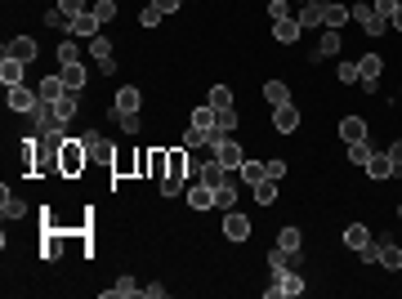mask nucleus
Listing matches in <instances>:
<instances>
[{"mask_svg": "<svg viewBox=\"0 0 402 299\" xmlns=\"http://www.w3.org/2000/svg\"><path fill=\"white\" fill-rule=\"evenodd\" d=\"M380 263H384V268H389V272H398V268H402V246L384 242V246H380Z\"/></svg>", "mask_w": 402, "mask_h": 299, "instance_id": "473e14b6", "label": "nucleus"}, {"mask_svg": "<svg viewBox=\"0 0 402 299\" xmlns=\"http://www.w3.org/2000/svg\"><path fill=\"white\" fill-rule=\"evenodd\" d=\"M188 206H192V210H210V206H215V187L188 183Z\"/></svg>", "mask_w": 402, "mask_h": 299, "instance_id": "dca6fc26", "label": "nucleus"}, {"mask_svg": "<svg viewBox=\"0 0 402 299\" xmlns=\"http://www.w3.org/2000/svg\"><path fill=\"white\" fill-rule=\"evenodd\" d=\"M228 179H233V170H228V166H219V161L210 157L206 166H201V179H197V183H206V187H224Z\"/></svg>", "mask_w": 402, "mask_h": 299, "instance_id": "1a4fd4ad", "label": "nucleus"}, {"mask_svg": "<svg viewBox=\"0 0 402 299\" xmlns=\"http://www.w3.org/2000/svg\"><path fill=\"white\" fill-rule=\"evenodd\" d=\"M366 174H371L375 183H384V179L398 174V170H393V161H389V152H371V161H366Z\"/></svg>", "mask_w": 402, "mask_h": 299, "instance_id": "4468645a", "label": "nucleus"}, {"mask_svg": "<svg viewBox=\"0 0 402 299\" xmlns=\"http://www.w3.org/2000/svg\"><path fill=\"white\" fill-rule=\"evenodd\" d=\"M371 5H375V14H380L384 23H389V18H393V10H398V0H371Z\"/></svg>", "mask_w": 402, "mask_h": 299, "instance_id": "3c124183", "label": "nucleus"}, {"mask_svg": "<svg viewBox=\"0 0 402 299\" xmlns=\"http://www.w3.org/2000/svg\"><path fill=\"white\" fill-rule=\"evenodd\" d=\"M139 174V157H112V174Z\"/></svg>", "mask_w": 402, "mask_h": 299, "instance_id": "c03bdc74", "label": "nucleus"}, {"mask_svg": "<svg viewBox=\"0 0 402 299\" xmlns=\"http://www.w3.org/2000/svg\"><path fill=\"white\" fill-rule=\"evenodd\" d=\"M336 76H340L344 85H353V81H357V63H340V67H336Z\"/></svg>", "mask_w": 402, "mask_h": 299, "instance_id": "603ef678", "label": "nucleus"}, {"mask_svg": "<svg viewBox=\"0 0 402 299\" xmlns=\"http://www.w3.org/2000/svg\"><path fill=\"white\" fill-rule=\"evenodd\" d=\"M166 170H170V152L166 148H152L148 152V179H166Z\"/></svg>", "mask_w": 402, "mask_h": 299, "instance_id": "a878e982", "label": "nucleus"}, {"mask_svg": "<svg viewBox=\"0 0 402 299\" xmlns=\"http://www.w3.org/2000/svg\"><path fill=\"white\" fill-rule=\"evenodd\" d=\"M255 201H260V206H273V201H277V179H260V183H255Z\"/></svg>", "mask_w": 402, "mask_h": 299, "instance_id": "2f4dec72", "label": "nucleus"}, {"mask_svg": "<svg viewBox=\"0 0 402 299\" xmlns=\"http://www.w3.org/2000/svg\"><path fill=\"white\" fill-rule=\"evenodd\" d=\"M32 125H36L40 139H45V134H54V130H63V121H58V107H54V103H40L36 112H32Z\"/></svg>", "mask_w": 402, "mask_h": 299, "instance_id": "39448f33", "label": "nucleus"}, {"mask_svg": "<svg viewBox=\"0 0 402 299\" xmlns=\"http://www.w3.org/2000/svg\"><path fill=\"white\" fill-rule=\"evenodd\" d=\"M264 103H268V107H286L290 103L286 81H268V85H264Z\"/></svg>", "mask_w": 402, "mask_h": 299, "instance_id": "b1692460", "label": "nucleus"}, {"mask_svg": "<svg viewBox=\"0 0 402 299\" xmlns=\"http://www.w3.org/2000/svg\"><path fill=\"white\" fill-rule=\"evenodd\" d=\"M299 255H304V250H281V246H277V250L268 255V268L273 272H286V268H295V263H299Z\"/></svg>", "mask_w": 402, "mask_h": 299, "instance_id": "393cba45", "label": "nucleus"}, {"mask_svg": "<svg viewBox=\"0 0 402 299\" xmlns=\"http://www.w3.org/2000/svg\"><path fill=\"white\" fill-rule=\"evenodd\" d=\"M237 174H242V179H246V183H251V187H255V183H260V179H268V170H264V166H260V161H242V170H237Z\"/></svg>", "mask_w": 402, "mask_h": 299, "instance_id": "72a5a7b5", "label": "nucleus"}, {"mask_svg": "<svg viewBox=\"0 0 402 299\" xmlns=\"http://www.w3.org/2000/svg\"><path fill=\"white\" fill-rule=\"evenodd\" d=\"M340 139L344 143H362L366 139V121L362 116H344V121H340Z\"/></svg>", "mask_w": 402, "mask_h": 299, "instance_id": "4be33fe9", "label": "nucleus"}, {"mask_svg": "<svg viewBox=\"0 0 402 299\" xmlns=\"http://www.w3.org/2000/svg\"><path fill=\"white\" fill-rule=\"evenodd\" d=\"M349 161H353V166H366V161H371V143H349Z\"/></svg>", "mask_w": 402, "mask_h": 299, "instance_id": "a19ab883", "label": "nucleus"}, {"mask_svg": "<svg viewBox=\"0 0 402 299\" xmlns=\"http://www.w3.org/2000/svg\"><path fill=\"white\" fill-rule=\"evenodd\" d=\"M210 107H215V112L233 107V90H228V85H215V90H210Z\"/></svg>", "mask_w": 402, "mask_h": 299, "instance_id": "c9c22d12", "label": "nucleus"}, {"mask_svg": "<svg viewBox=\"0 0 402 299\" xmlns=\"http://www.w3.org/2000/svg\"><path fill=\"white\" fill-rule=\"evenodd\" d=\"M264 170H268V179H286V161H281V157L264 161Z\"/></svg>", "mask_w": 402, "mask_h": 299, "instance_id": "8fccbe9b", "label": "nucleus"}, {"mask_svg": "<svg viewBox=\"0 0 402 299\" xmlns=\"http://www.w3.org/2000/svg\"><path fill=\"white\" fill-rule=\"evenodd\" d=\"M237 206V183L228 179L224 187H215V210H233Z\"/></svg>", "mask_w": 402, "mask_h": 299, "instance_id": "7c9ffc66", "label": "nucleus"}, {"mask_svg": "<svg viewBox=\"0 0 402 299\" xmlns=\"http://www.w3.org/2000/svg\"><path fill=\"white\" fill-rule=\"evenodd\" d=\"M327 54H340V31H327V36H322V45H318V54H313V63H318V58H327Z\"/></svg>", "mask_w": 402, "mask_h": 299, "instance_id": "58836bf2", "label": "nucleus"}, {"mask_svg": "<svg viewBox=\"0 0 402 299\" xmlns=\"http://www.w3.org/2000/svg\"><path fill=\"white\" fill-rule=\"evenodd\" d=\"M184 183H188V179H179V174H166V179H161V196H179V192H184Z\"/></svg>", "mask_w": 402, "mask_h": 299, "instance_id": "37998d69", "label": "nucleus"}, {"mask_svg": "<svg viewBox=\"0 0 402 299\" xmlns=\"http://www.w3.org/2000/svg\"><path fill=\"white\" fill-rule=\"evenodd\" d=\"M0 215H5V219H23V215H27V201L5 187V192H0Z\"/></svg>", "mask_w": 402, "mask_h": 299, "instance_id": "412c9836", "label": "nucleus"}, {"mask_svg": "<svg viewBox=\"0 0 402 299\" xmlns=\"http://www.w3.org/2000/svg\"><path fill=\"white\" fill-rule=\"evenodd\" d=\"M277 246H281V250H299V246H304V237H299V228H281Z\"/></svg>", "mask_w": 402, "mask_h": 299, "instance_id": "79ce46f5", "label": "nucleus"}, {"mask_svg": "<svg viewBox=\"0 0 402 299\" xmlns=\"http://www.w3.org/2000/svg\"><path fill=\"white\" fill-rule=\"evenodd\" d=\"M273 125H277V134H295V130H299V107H295V103L273 107Z\"/></svg>", "mask_w": 402, "mask_h": 299, "instance_id": "9b49d317", "label": "nucleus"}, {"mask_svg": "<svg viewBox=\"0 0 402 299\" xmlns=\"http://www.w3.org/2000/svg\"><path fill=\"white\" fill-rule=\"evenodd\" d=\"M81 143H85V152H90V161H103V166H112V148H108V139H103L99 130H85Z\"/></svg>", "mask_w": 402, "mask_h": 299, "instance_id": "423d86ee", "label": "nucleus"}, {"mask_svg": "<svg viewBox=\"0 0 402 299\" xmlns=\"http://www.w3.org/2000/svg\"><path fill=\"white\" fill-rule=\"evenodd\" d=\"M215 116H219V130H224V134H233V130H237V121H242L233 107H224V112H215Z\"/></svg>", "mask_w": 402, "mask_h": 299, "instance_id": "49530a36", "label": "nucleus"}, {"mask_svg": "<svg viewBox=\"0 0 402 299\" xmlns=\"http://www.w3.org/2000/svg\"><path fill=\"white\" fill-rule=\"evenodd\" d=\"M224 237L228 242H246L251 237V219L237 215V210H224Z\"/></svg>", "mask_w": 402, "mask_h": 299, "instance_id": "6e6552de", "label": "nucleus"}, {"mask_svg": "<svg viewBox=\"0 0 402 299\" xmlns=\"http://www.w3.org/2000/svg\"><path fill=\"white\" fill-rule=\"evenodd\" d=\"M389 161H393V170L402 174V143H393V148H389Z\"/></svg>", "mask_w": 402, "mask_h": 299, "instance_id": "13d9d810", "label": "nucleus"}, {"mask_svg": "<svg viewBox=\"0 0 402 299\" xmlns=\"http://www.w3.org/2000/svg\"><path fill=\"white\" fill-rule=\"evenodd\" d=\"M201 143H206V134H201V130H188V134H184V148H188V152L201 148Z\"/></svg>", "mask_w": 402, "mask_h": 299, "instance_id": "5fc2aeb1", "label": "nucleus"}, {"mask_svg": "<svg viewBox=\"0 0 402 299\" xmlns=\"http://www.w3.org/2000/svg\"><path fill=\"white\" fill-rule=\"evenodd\" d=\"M389 27H393V31H398V36H402V5H398V10H393V18H389Z\"/></svg>", "mask_w": 402, "mask_h": 299, "instance_id": "bf43d9fd", "label": "nucleus"}, {"mask_svg": "<svg viewBox=\"0 0 402 299\" xmlns=\"http://www.w3.org/2000/svg\"><path fill=\"white\" fill-rule=\"evenodd\" d=\"M161 18H166V14H161V10H157V5H143V14H139V23H143V27H148V31H152V27H157V23H161Z\"/></svg>", "mask_w": 402, "mask_h": 299, "instance_id": "a18cd8bd", "label": "nucleus"}, {"mask_svg": "<svg viewBox=\"0 0 402 299\" xmlns=\"http://www.w3.org/2000/svg\"><path fill=\"white\" fill-rule=\"evenodd\" d=\"M99 27H103V23H99V18H94V10H85V14H76V18H72V36H99Z\"/></svg>", "mask_w": 402, "mask_h": 299, "instance_id": "aec40b11", "label": "nucleus"}, {"mask_svg": "<svg viewBox=\"0 0 402 299\" xmlns=\"http://www.w3.org/2000/svg\"><path fill=\"white\" fill-rule=\"evenodd\" d=\"M90 54H94V63H108V58H112V40H108V36H94L90 40Z\"/></svg>", "mask_w": 402, "mask_h": 299, "instance_id": "f704fd0d", "label": "nucleus"}, {"mask_svg": "<svg viewBox=\"0 0 402 299\" xmlns=\"http://www.w3.org/2000/svg\"><path fill=\"white\" fill-rule=\"evenodd\" d=\"M357 255H362V263H375V259H380V246L371 242V246H362V250H357Z\"/></svg>", "mask_w": 402, "mask_h": 299, "instance_id": "6e6d98bb", "label": "nucleus"}, {"mask_svg": "<svg viewBox=\"0 0 402 299\" xmlns=\"http://www.w3.org/2000/svg\"><path fill=\"white\" fill-rule=\"evenodd\" d=\"M72 63H81V49H76V40H63L58 45V67H72Z\"/></svg>", "mask_w": 402, "mask_h": 299, "instance_id": "e433bc0d", "label": "nucleus"}, {"mask_svg": "<svg viewBox=\"0 0 402 299\" xmlns=\"http://www.w3.org/2000/svg\"><path fill=\"white\" fill-rule=\"evenodd\" d=\"M90 10H94V18H99V23H112L116 18V0H94Z\"/></svg>", "mask_w": 402, "mask_h": 299, "instance_id": "ea45409f", "label": "nucleus"}, {"mask_svg": "<svg viewBox=\"0 0 402 299\" xmlns=\"http://www.w3.org/2000/svg\"><path fill=\"white\" fill-rule=\"evenodd\" d=\"M398 215H402V206H398Z\"/></svg>", "mask_w": 402, "mask_h": 299, "instance_id": "052dcab7", "label": "nucleus"}, {"mask_svg": "<svg viewBox=\"0 0 402 299\" xmlns=\"http://www.w3.org/2000/svg\"><path fill=\"white\" fill-rule=\"evenodd\" d=\"M139 103H143V94L134 90V85H125V90H116V103L108 107L112 116H121V112H139Z\"/></svg>", "mask_w": 402, "mask_h": 299, "instance_id": "ddd939ff", "label": "nucleus"}, {"mask_svg": "<svg viewBox=\"0 0 402 299\" xmlns=\"http://www.w3.org/2000/svg\"><path fill=\"white\" fill-rule=\"evenodd\" d=\"M349 18H353V10H349V5H336V0H331V5H327V18H322V27H327V31H340Z\"/></svg>", "mask_w": 402, "mask_h": 299, "instance_id": "6ab92c4d", "label": "nucleus"}, {"mask_svg": "<svg viewBox=\"0 0 402 299\" xmlns=\"http://www.w3.org/2000/svg\"><path fill=\"white\" fill-rule=\"evenodd\" d=\"M210 152H215V161H219V166H228V170H242V161H246L242 143H233L224 130H219V134H210Z\"/></svg>", "mask_w": 402, "mask_h": 299, "instance_id": "f03ea898", "label": "nucleus"}, {"mask_svg": "<svg viewBox=\"0 0 402 299\" xmlns=\"http://www.w3.org/2000/svg\"><path fill=\"white\" fill-rule=\"evenodd\" d=\"M58 76H63L67 90H85V76H90V72H85L81 63H72V67H58Z\"/></svg>", "mask_w": 402, "mask_h": 299, "instance_id": "c85d7f7f", "label": "nucleus"}, {"mask_svg": "<svg viewBox=\"0 0 402 299\" xmlns=\"http://www.w3.org/2000/svg\"><path fill=\"white\" fill-rule=\"evenodd\" d=\"M58 10H63V14H72V18H76V14H85V0H58Z\"/></svg>", "mask_w": 402, "mask_h": 299, "instance_id": "864d4df0", "label": "nucleus"}, {"mask_svg": "<svg viewBox=\"0 0 402 299\" xmlns=\"http://www.w3.org/2000/svg\"><path fill=\"white\" fill-rule=\"evenodd\" d=\"M36 94H40V103H58L67 94V85H63V76H45V81L36 85Z\"/></svg>", "mask_w": 402, "mask_h": 299, "instance_id": "a211bd4d", "label": "nucleus"}, {"mask_svg": "<svg viewBox=\"0 0 402 299\" xmlns=\"http://www.w3.org/2000/svg\"><path fill=\"white\" fill-rule=\"evenodd\" d=\"M192 130H201L206 134V143H210V134H219V116H215V107H192Z\"/></svg>", "mask_w": 402, "mask_h": 299, "instance_id": "9d476101", "label": "nucleus"}, {"mask_svg": "<svg viewBox=\"0 0 402 299\" xmlns=\"http://www.w3.org/2000/svg\"><path fill=\"white\" fill-rule=\"evenodd\" d=\"M54 107H58V121L67 125V121H72V116H76V107H81V90H67L63 99H58V103H54Z\"/></svg>", "mask_w": 402, "mask_h": 299, "instance_id": "bb28decb", "label": "nucleus"}, {"mask_svg": "<svg viewBox=\"0 0 402 299\" xmlns=\"http://www.w3.org/2000/svg\"><path fill=\"white\" fill-rule=\"evenodd\" d=\"M344 246L349 250H362V246H371V233H366L362 224H349L344 228Z\"/></svg>", "mask_w": 402, "mask_h": 299, "instance_id": "c756f323", "label": "nucleus"}, {"mask_svg": "<svg viewBox=\"0 0 402 299\" xmlns=\"http://www.w3.org/2000/svg\"><path fill=\"white\" fill-rule=\"evenodd\" d=\"M130 295H143V286L134 277H116V286L103 290V299H130Z\"/></svg>", "mask_w": 402, "mask_h": 299, "instance_id": "5701e85b", "label": "nucleus"}, {"mask_svg": "<svg viewBox=\"0 0 402 299\" xmlns=\"http://www.w3.org/2000/svg\"><path fill=\"white\" fill-rule=\"evenodd\" d=\"M36 107H40V94L36 90H27V85H14V90H10V112L32 116Z\"/></svg>", "mask_w": 402, "mask_h": 299, "instance_id": "20e7f679", "label": "nucleus"}, {"mask_svg": "<svg viewBox=\"0 0 402 299\" xmlns=\"http://www.w3.org/2000/svg\"><path fill=\"white\" fill-rule=\"evenodd\" d=\"M152 5H157V10H161V14H175V10H179V5H184V0H152Z\"/></svg>", "mask_w": 402, "mask_h": 299, "instance_id": "4d7b16f0", "label": "nucleus"}, {"mask_svg": "<svg viewBox=\"0 0 402 299\" xmlns=\"http://www.w3.org/2000/svg\"><path fill=\"white\" fill-rule=\"evenodd\" d=\"M353 23L366 31V36H384V27H389V23L375 14V5H366V0H362V5H353Z\"/></svg>", "mask_w": 402, "mask_h": 299, "instance_id": "7ed1b4c3", "label": "nucleus"}, {"mask_svg": "<svg viewBox=\"0 0 402 299\" xmlns=\"http://www.w3.org/2000/svg\"><path fill=\"white\" fill-rule=\"evenodd\" d=\"M380 72H384V58L380 54H362V58H357V81H362L366 90H375Z\"/></svg>", "mask_w": 402, "mask_h": 299, "instance_id": "0eeeda50", "label": "nucleus"}, {"mask_svg": "<svg viewBox=\"0 0 402 299\" xmlns=\"http://www.w3.org/2000/svg\"><path fill=\"white\" fill-rule=\"evenodd\" d=\"M40 255H45V259H58V255H63V233L45 228V233H40Z\"/></svg>", "mask_w": 402, "mask_h": 299, "instance_id": "cd10ccee", "label": "nucleus"}, {"mask_svg": "<svg viewBox=\"0 0 402 299\" xmlns=\"http://www.w3.org/2000/svg\"><path fill=\"white\" fill-rule=\"evenodd\" d=\"M85 166H90V152H85V143H81V139H67L63 152H58V174H63V179H81Z\"/></svg>", "mask_w": 402, "mask_h": 299, "instance_id": "f257e3e1", "label": "nucleus"}, {"mask_svg": "<svg viewBox=\"0 0 402 299\" xmlns=\"http://www.w3.org/2000/svg\"><path fill=\"white\" fill-rule=\"evenodd\" d=\"M273 36H277L281 45H295V40L304 36V27H299V18H277L273 23Z\"/></svg>", "mask_w": 402, "mask_h": 299, "instance_id": "f3484780", "label": "nucleus"}, {"mask_svg": "<svg viewBox=\"0 0 402 299\" xmlns=\"http://www.w3.org/2000/svg\"><path fill=\"white\" fill-rule=\"evenodd\" d=\"M45 23H49V27H58V31H72V14H63L58 5H54V10H45Z\"/></svg>", "mask_w": 402, "mask_h": 299, "instance_id": "4c0bfd02", "label": "nucleus"}, {"mask_svg": "<svg viewBox=\"0 0 402 299\" xmlns=\"http://www.w3.org/2000/svg\"><path fill=\"white\" fill-rule=\"evenodd\" d=\"M268 18L277 23V18H290V5L286 0H268Z\"/></svg>", "mask_w": 402, "mask_h": 299, "instance_id": "09e8293b", "label": "nucleus"}, {"mask_svg": "<svg viewBox=\"0 0 402 299\" xmlns=\"http://www.w3.org/2000/svg\"><path fill=\"white\" fill-rule=\"evenodd\" d=\"M23 76H27V63H18V58H0V81H5V90H14V85H23Z\"/></svg>", "mask_w": 402, "mask_h": 299, "instance_id": "f8f14e48", "label": "nucleus"}, {"mask_svg": "<svg viewBox=\"0 0 402 299\" xmlns=\"http://www.w3.org/2000/svg\"><path fill=\"white\" fill-rule=\"evenodd\" d=\"M5 54H10V58H18V63H32V58H36V40H32V36H10Z\"/></svg>", "mask_w": 402, "mask_h": 299, "instance_id": "2eb2a0df", "label": "nucleus"}, {"mask_svg": "<svg viewBox=\"0 0 402 299\" xmlns=\"http://www.w3.org/2000/svg\"><path fill=\"white\" fill-rule=\"evenodd\" d=\"M116 121H121V130H125V134H139V130H143L139 112H121V116H116Z\"/></svg>", "mask_w": 402, "mask_h": 299, "instance_id": "de8ad7c7", "label": "nucleus"}]
</instances>
